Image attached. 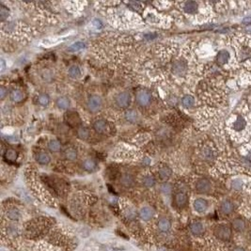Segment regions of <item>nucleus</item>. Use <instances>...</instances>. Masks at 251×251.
Wrapping results in <instances>:
<instances>
[{
    "label": "nucleus",
    "instance_id": "f257e3e1",
    "mask_svg": "<svg viewBox=\"0 0 251 251\" xmlns=\"http://www.w3.org/2000/svg\"><path fill=\"white\" fill-rule=\"evenodd\" d=\"M2 34L7 36H11L13 38L24 39V37L28 34V27L22 24L21 22H6L2 24L1 26Z\"/></svg>",
    "mask_w": 251,
    "mask_h": 251
},
{
    "label": "nucleus",
    "instance_id": "f03ea898",
    "mask_svg": "<svg viewBox=\"0 0 251 251\" xmlns=\"http://www.w3.org/2000/svg\"><path fill=\"white\" fill-rule=\"evenodd\" d=\"M116 156L120 160H128V161H140L141 153L133 148H125L120 149L117 152Z\"/></svg>",
    "mask_w": 251,
    "mask_h": 251
},
{
    "label": "nucleus",
    "instance_id": "7ed1b4c3",
    "mask_svg": "<svg viewBox=\"0 0 251 251\" xmlns=\"http://www.w3.org/2000/svg\"><path fill=\"white\" fill-rule=\"evenodd\" d=\"M171 71L174 75L184 76L188 73V62L185 59L181 58L173 61L171 65Z\"/></svg>",
    "mask_w": 251,
    "mask_h": 251
},
{
    "label": "nucleus",
    "instance_id": "20e7f679",
    "mask_svg": "<svg viewBox=\"0 0 251 251\" xmlns=\"http://www.w3.org/2000/svg\"><path fill=\"white\" fill-rule=\"evenodd\" d=\"M115 104L120 109H127L132 103V95L128 91H120L114 98Z\"/></svg>",
    "mask_w": 251,
    "mask_h": 251
},
{
    "label": "nucleus",
    "instance_id": "39448f33",
    "mask_svg": "<svg viewBox=\"0 0 251 251\" xmlns=\"http://www.w3.org/2000/svg\"><path fill=\"white\" fill-rule=\"evenodd\" d=\"M213 234L218 240L227 242V241H229L232 236V230L229 226L221 224V225H217L214 228Z\"/></svg>",
    "mask_w": 251,
    "mask_h": 251
},
{
    "label": "nucleus",
    "instance_id": "423d86ee",
    "mask_svg": "<svg viewBox=\"0 0 251 251\" xmlns=\"http://www.w3.org/2000/svg\"><path fill=\"white\" fill-rule=\"evenodd\" d=\"M103 99L98 94H91L87 98V109L92 113L100 112L103 108Z\"/></svg>",
    "mask_w": 251,
    "mask_h": 251
},
{
    "label": "nucleus",
    "instance_id": "0eeeda50",
    "mask_svg": "<svg viewBox=\"0 0 251 251\" xmlns=\"http://www.w3.org/2000/svg\"><path fill=\"white\" fill-rule=\"evenodd\" d=\"M152 93L147 89H140L136 94V101L140 106H148L152 102Z\"/></svg>",
    "mask_w": 251,
    "mask_h": 251
},
{
    "label": "nucleus",
    "instance_id": "6e6552de",
    "mask_svg": "<svg viewBox=\"0 0 251 251\" xmlns=\"http://www.w3.org/2000/svg\"><path fill=\"white\" fill-rule=\"evenodd\" d=\"M144 17L145 19L148 23L150 24H153V25H160L164 23V18L157 14L156 11H154L153 10H151V9H147L145 11H144Z\"/></svg>",
    "mask_w": 251,
    "mask_h": 251
},
{
    "label": "nucleus",
    "instance_id": "1a4fd4ad",
    "mask_svg": "<svg viewBox=\"0 0 251 251\" xmlns=\"http://www.w3.org/2000/svg\"><path fill=\"white\" fill-rule=\"evenodd\" d=\"M195 187H196V190L198 193L207 194L208 192H210V190L212 188V184L209 180L201 178V179H199V180L196 182Z\"/></svg>",
    "mask_w": 251,
    "mask_h": 251
},
{
    "label": "nucleus",
    "instance_id": "9d476101",
    "mask_svg": "<svg viewBox=\"0 0 251 251\" xmlns=\"http://www.w3.org/2000/svg\"><path fill=\"white\" fill-rule=\"evenodd\" d=\"M193 208L198 213H204L209 209V201L202 198L196 199L193 202Z\"/></svg>",
    "mask_w": 251,
    "mask_h": 251
},
{
    "label": "nucleus",
    "instance_id": "9b49d317",
    "mask_svg": "<svg viewBox=\"0 0 251 251\" xmlns=\"http://www.w3.org/2000/svg\"><path fill=\"white\" fill-rule=\"evenodd\" d=\"M188 202V196L183 191H179L174 195V204L178 208H184Z\"/></svg>",
    "mask_w": 251,
    "mask_h": 251
},
{
    "label": "nucleus",
    "instance_id": "f8f14e48",
    "mask_svg": "<svg viewBox=\"0 0 251 251\" xmlns=\"http://www.w3.org/2000/svg\"><path fill=\"white\" fill-rule=\"evenodd\" d=\"M157 175L161 181L167 183V181L169 180L172 175V169L167 165L159 166L157 168Z\"/></svg>",
    "mask_w": 251,
    "mask_h": 251
},
{
    "label": "nucleus",
    "instance_id": "ddd939ff",
    "mask_svg": "<svg viewBox=\"0 0 251 251\" xmlns=\"http://www.w3.org/2000/svg\"><path fill=\"white\" fill-rule=\"evenodd\" d=\"M140 183L141 184L146 188H152L156 184V179L153 174L151 172L143 173L140 177Z\"/></svg>",
    "mask_w": 251,
    "mask_h": 251
},
{
    "label": "nucleus",
    "instance_id": "4468645a",
    "mask_svg": "<svg viewBox=\"0 0 251 251\" xmlns=\"http://www.w3.org/2000/svg\"><path fill=\"white\" fill-rule=\"evenodd\" d=\"M92 127H93V130L97 134H100V135H103V134L107 133V131H108V129H109L108 123H107V121L103 119H96L92 124Z\"/></svg>",
    "mask_w": 251,
    "mask_h": 251
},
{
    "label": "nucleus",
    "instance_id": "2eb2a0df",
    "mask_svg": "<svg viewBox=\"0 0 251 251\" xmlns=\"http://www.w3.org/2000/svg\"><path fill=\"white\" fill-rule=\"evenodd\" d=\"M182 9L186 14L193 15V14L198 13V11H199V4L196 2H195V1H186V2L183 3Z\"/></svg>",
    "mask_w": 251,
    "mask_h": 251
},
{
    "label": "nucleus",
    "instance_id": "dca6fc26",
    "mask_svg": "<svg viewBox=\"0 0 251 251\" xmlns=\"http://www.w3.org/2000/svg\"><path fill=\"white\" fill-rule=\"evenodd\" d=\"M82 168L88 173L94 172L97 169V163L96 161L92 158H86L85 160L82 161Z\"/></svg>",
    "mask_w": 251,
    "mask_h": 251
},
{
    "label": "nucleus",
    "instance_id": "f3484780",
    "mask_svg": "<svg viewBox=\"0 0 251 251\" xmlns=\"http://www.w3.org/2000/svg\"><path fill=\"white\" fill-rule=\"evenodd\" d=\"M190 231L194 236H196V237L201 236L204 234V231H205L204 225L200 221H195L190 225Z\"/></svg>",
    "mask_w": 251,
    "mask_h": 251
},
{
    "label": "nucleus",
    "instance_id": "a211bd4d",
    "mask_svg": "<svg viewBox=\"0 0 251 251\" xmlns=\"http://www.w3.org/2000/svg\"><path fill=\"white\" fill-rule=\"evenodd\" d=\"M6 216L11 221H18L21 218V212L17 207L11 206V207H9L7 209Z\"/></svg>",
    "mask_w": 251,
    "mask_h": 251
},
{
    "label": "nucleus",
    "instance_id": "6ab92c4d",
    "mask_svg": "<svg viewBox=\"0 0 251 251\" xmlns=\"http://www.w3.org/2000/svg\"><path fill=\"white\" fill-rule=\"evenodd\" d=\"M36 162L43 166H47L51 162V156L45 152H39L35 155Z\"/></svg>",
    "mask_w": 251,
    "mask_h": 251
},
{
    "label": "nucleus",
    "instance_id": "aec40b11",
    "mask_svg": "<svg viewBox=\"0 0 251 251\" xmlns=\"http://www.w3.org/2000/svg\"><path fill=\"white\" fill-rule=\"evenodd\" d=\"M119 183L120 184L125 187V188H130L134 185L135 184V178L133 175L129 174V173H124L120 176L119 179Z\"/></svg>",
    "mask_w": 251,
    "mask_h": 251
},
{
    "label": "nucleus",
    "instance_id": "412c9836",
    "mask_svg": "<svg viewBox=\"0 0 251 251\" xmlns=\"http://www.w3.org/2000/svg\"><path fill=\"white\" fill-rule=\"evenodd\" d=\"M10 100L15 103H21L24 98H25V94L24 92L21 91L20 88H12L10 92Z\"/></svg>",
    "mask_w": 251,
    "mask_h": 251
},
{
    "label": "nucleus",
    "instance_id": "4be33fe9",
    "mask_svg": "<svg viewBox=\"0 0 251 251\" xmlns=\"http://www.w3.org/2000/svg\"><path fill=\"white\" fill-rule=\"evenodd\" d=\"M219 210L223 214H230L234 210V204L229 200H225L220 203Z\"/></svg>",
    "mask_w": 251,
    "mask_h": 251
},
{
    "label": "nucleus",
    "instance_id": "5701e85b",
    "mask_svg": "<svg viewBox=\"0 0 251 251\" xmlns=\"http://www.w3.org/2000/svg\"><path fill=\"white\" fill-rule=\"evenodd\" d=\"M68 75L70 78L73 79H78L82 75V71L81 68L77 64H73L71 65L68 69Z\"/></svg>",
    "mask_w": 251,
    "mask_h": 251
},
{
    "label": "nucleus",
    "instance_id": "b1692460",
    "mask_svg": "<svg viewBox=\"0 0 251 251\" xmlns=\"http://www.w3.org/2000/svg\"><path fill=\"white\" fill-rule=\"evenodd\" d=\"M247 122L245 120V119L242 116H238L236 118V119L233 122V125H232V128L235 132H241L243 130H245V128L246 127Z\"/></svg>",
    "mask_w": 251,
    "mask_h": 251
},
{
    "label": "nucleus",
    "instance_id": "393cba45",
    "mask_svg": "<svg viewBox=\"0 0 251 251\" xmlns=\"http://www.w3.org/2000/svg\"><path fill=\"white\" fill-rule=\"evenodd\" d=\"M153 210L148 206H145V207H142L139 211V217L142 220L144 221H149L153 217Z\"/></svg>",
    "mask_w": 251,
    "mask_h": 251
},
{
    "label": "nucleus",
    "instance_id": "a878e982",
    "mask_svg": "<svg viewBox=\"0 0 251 251\" xmlns=\"http://www.w3.org/2000/svg\"><path fill=\"white\" fill-rule=\"evenodd\" d=\"M231 226H232V229H233L237 232H243L246 229V223L241 217L234 218L233 221H232V223H231Z\"/></svg>",
    "mask_w": 251,
    "mask_h": 251
},
{
    "label": "nucleus",
    "instance_id": "bb28decb",
    "mask_svg": "<svg viewBox=\"0 0 251 251\" xmlns=\"http://www.w3.org/2000/svg\"><path fill=\"white\" fill-rule=\"evenodd\" d=\"M66 119L69 125L71 126H75V125H78L81 121L79 116L76 114V112L75 111H69L66 114Z\"/></svg>",
    "mask_w": 251,
    "mask_h": 251
},
{
    "label": "nucleus",
    "instance_id": "cd10ccee",
    "mask_svg": "<svg viewBox=\"0 0 251 251\" xmlns=\"http://www.w3.org/2000/svg\"><path fill=\"white\" fill-rule=\"evenodd\" d=\"M70 104H71V102L69 98L66 96H60L57 98L56 100V105L60 110H67L70 107Z\"/></svg>",
    "mask_w": 251,
    "mask_h": 251
},
{
    "label": "nucleus",
    "instance_id": "c85d7f7f",
    "mask_svg": "<svg viewBox=\"0 0 251 251\" xmlns=\"http://www.w3.org/2000/svg\"><path fill=\"white\" fill-rule=\"evenodd\" d=\"M229 58H230V55L227 50H221L218 52L217 56V61L218 65H225L229 62Z\"/></svg>",
    "mask_w": 251,
    "mask_h": 251
},
{
    "label": "nucleus",
    "instance_id": "c756f323",
    "mask_svg": "<svg viewBox=\"0 0 251 251\" xmlns=\"http://www.w3.org/2000/svg\"><path fill=\"white\" fill-rule=\"evenodd\" d=\"M158 229L160 231L162 232H168L171 229V222L169 219L166 218V217H162L160 218L158 221Z\"/></svg>",
    "mask_w": 251,
    "mask_h": 251
},
{
    "label": "nucleus",
    "instance_id": "7c9ffc66",
    "mask_svg": "<svg viewBox=\"0 0 251 251\" xmlns=\"http://www.w3.org/2000/svg\"><path fill=\"white\" fill-rule=\"evenodd\" d=\"M76 135H77V137L81 140H84V141H87L91 137V131H89L88 128L87 127H84V126H80L77 128L76 130Z\"/></svg>",
    "mask_w": 251,
    "mask_h": 251
},
{
    "label": "nucleus",
    "instance_id": "2f4dec72",
    "mask_svg": "<svg viewBox=\"0 0 251 251\" xmlns=\"http://www.w3.org/2000/svg\"><path fill=\"white\" fill-rule=\"evenodd\" d=\"M201 156L206 161H213L214 158H216V152H214L211 147L205 146L201 150Z\"/></svg>",
    "mask_w": 251,
    "mask_h": 251
},
{
    "label": "nucleus",
    "instance_id": "473e14b6",
    "mask_svg": "<svg viewBox=\"0 0 251 251\" xmlns=\"http://www.w3.org/2000/svg\"><path fill=\"white\" fill-rule=\"evenodd\" d=\"M64 157L68 161H75L78 157V152L76 151L75 148L69 147V148L65 149V151H64Z\"/></svg>",
    "mask_w": 251,
    "mask_h": 251
},
{
    "label": "nucleus",
    "instance_id": "72a5a7b5",
    "mask_svg": "<svg viewBox=\"0 0 251 251\" xmlns=\"http://www.w3.org/2000/svg\"><path fill=\"white\" fill-rule=\"evenodd\" d=\"M124 118L130 123H136L138 120L139 116L137 111H136L135 109H129L124 113Z\"/></svg>",
    "mask_w": 251,
    "mask_h": 251
},
{
    "label": "nucleus",
    "instance_id": "f704fd0d",
    "mask_svg": "<svg viewBox=\"0 0 251 251\" xmlns=\"http://www.w3.org/2000/svg\"><path fill=\"white\" fill-rule=\"evenodd\" d=\"M151 136L149 134H139L135 136L134 138V143L137 146H142L146 144V143L150 140Z\"/></svg>",
    "mask_w": 251,
    "mask_h": 251
},
{
    "label": "nucleus",
    "instance_id": "c9c22d12",
    "mask_svg": "<svg viewBox=\"0 0 251 251\" xmlns=\"http://www.w3.org/2000/svg\"><path fill=\"white\" fill-rule=\"evenodd\" d=\"M86 47V43L82 41H77L74 43H71L68 48H67V51L68 52H71V53H76V52H79L81 50H83L84 48Z\"/></svg>",
    "mask_w": 251,
    "mask_h": 251
},
{
    "label": "nucleus",
    "instance_id": "e433bc0d",
    "mask_svg": "<svg viewBox=\"0 0 251 251\" xmlns=\"http://www.w3.org/2000/svg\"><path fill=\"white\" fill-rule=\"evenodd\" d=\"M47 147H48L49 151L52 152H59L61 150L60 142L57 139H50L48 144H47Z\"/></svg>",
    "mask_w": 251,
    "mask_h": 251
},
{
    "label": "nucleus",
    "instance_id": "4c0bfd02",
    "mask_svg": "<svg viewBox=\"0 0 251 251\" xmlns=\"http://www.w3.org/2000/svg\"><path fill=\"white\" fill-rule=\"evenodd\" d=\"M3 156L7 161H10V162H14V161L18 158V152L14 149H7L3 152Z\"/></svg>",
    "mask_w": 251,
    "mask_h": 251
},
{
    "label": "nucleus",
    "instance_id": "58836bf2",
    "mask_svg": "<svg viewBox=\"0 0 251 251\" xmlns=\"http://www.w3.org/2000/svg\"><path fill=\"white\" fill-rule=\"evenodd\" d=\"M50 103H51V97L49 96V94L43 92L38 95V103L41 106L46 107L50 104Z\"/></svg>",
    "mask_w": 251,
    "mask_h": 251
},
{
    "label": "nucleus",
    "instance_id": "ea45409f",
    "mask_svg": "<svg viewBox=\"0 0 251 251\" xmlns=\"http://www.w3.org/2000/svg\"><path fill=\"white\" fill-rule=\"evenodd\" d=\"M196 103V100L195 98L192 96V95H184L183 98H182V104L183 106L186 107V108H190V107H193L194 104Z\"/></svg>",
    "mask_w": 251,
    "mask_h": 251
},
{
    "label": "nucleus",
    "instance_id": "a19ab883",
    "mask_svg": "<svg viewBox=\"0 0 251 251\" xmlns=\"http://www.w3.org/2000/svg\"><path fill=\"white\" fill-rule=\"evenodd\" d=\"M67 5V9L73 10V11H78L82 9H84V5L86 3H82V2H67L65 3Z\"/></svg>",
    "mask_w": 251,
    "mask_h": 251
},
{
    "label": "nucleus",
    "instance_id": "79ce46f5",
    "mask_svg": "<svg viewBox=\"0 0 251 251\" xmlns=\"http://www.w3.org/2000/svg\"><path fill=\"white\" fill-rule=\"evenodd\" d=\"M10 16V10L5 7L3 4H1V8H0V21L1 23H5V21L8 19Z\"/></svg>",
    "mask_w": 251,
    "mask_h": 251
},
{
    "label": "nucleus",
    "instance_id": "37998d69",
    "mask_svg": "<svg viewBox=\"0 0 251 251\" xmlns=\"http://www.w3.org/2000/svg\"><path fill=\"white\" fill-rule=\"evenodd\" d=\"M53 73L50 71V70H44L43 71V73H42V77L44 81L46 82H49L53 79Z\"/></svg>",
    "mask_w": 251,
    "mask_h": 251
},
{
    "label": "nucleus",
    "instance_id": "c03bdc74",
    "mask_svg": "<svg viewBox=\"0 0 251 251\" xmlns=\"http://www.w3.org/2000/svg\"><path fill=\"white\" fill-rule=\"evenodd\" d=\"M231 187L234 190H241L243 188V182L241 180H239V179L233 180L231 183Z\"/></svg>",
    "mask_w": 251,
    "mask_h": 251
},
{
    "label": "nucleus",
    "instance_id": "a18cd8bd",
    "mask_svg": "<svg viewBox=\"0 0 251 251\" xmlns=\"http://www.w3.org/2000/svg\"><path fill=\"white\" fill-rule=\"evenodd\" d=\"M91 26L97 30H100V29H102L103 27V25L102 21L100 19H97V18H94V19L91 21Z\"/></svg>",
    "mask_w": 251,
    "mask_h": 251
},
{
    "label": "nucleus",
    "instance_id": "49530a36",
    "mask_svg": "<svg viewBox=\"0 0 251 251\" xmlns=\"http://www.w3.org/2000/svg\"><path fill=\"white\" fill-rule=\"evenodd\" d=\"M161 190H162V192H163L164 194H166V195L169 194V193L171 192V190H172L171 184H168V183H164V184H162V186H161Z\"/></svg>",
    "mask_w": 251,
    "mask_h": 251
},
{
    "label": "nucleus",
    "instance_id": "de8ad7c7",
    "mask_svg": "<svg viewBox=\"0 0 251 251\" xmlns=\"http://www.w3.org/2000/svg\"><path fill=\"white\" fill-rule=\"evenodd\" d=\"M140 164L142 165V166H144V167H149V166H151V164H152V159L149 157V156H144V157H142L141 159H140Z\"/></svg>",
    "mask_w": 251,
    "mask_h": 251
},
{
    "label": "nucleus",
    "instance_id": "09e8293b",
    "mask_svg": "<svg viewBox=\"0 0 251 251\" xmlns=\"http://www.w3.org/2000/svg\"><path fill=\"white\" fill-rule=\"evenodd\" d=\"M153 5H155L156 8H158V9H167L170 5V3L166 2V1H158V2H154Z\"/></svg>",
    "mask_w": 251,
    "mask_h": 251
},
{
    "label": "nucleus",
    "instance_id": "8fccbe9b",
    "mask_svg": "<svg viewBox=\"0 0 251 251\" xmlns=\"http://www.w3.org/2000/svg\"><path fill=\"white\" fill-rule=\"evenodd\" d=\"M7 95H8V87H6L4 85H2L1 87H0V97H1V100L3 101Z\"/></svg>",
    "mask_w": 251,
    "mask_h": 251
},
{
    "label": "nucleus",
    "instance_id": "3c124183",
    "mask_svg": "<svg viewBox=\"0 0 251 251\" xmlns=\"http://www.w3.org/2000/svg\"><path fill=\"white\" fill-rule=\"evenodd\" d=\"M244 24H245V25H248V24H251V16H248V17H246V18H245L244 19Z\"/></svg>",
    "mask_w": 251,
    "mask_h": 251
},
{
    "label": "nucleus",
    "instance_id": "603ef678",
    "mask_svg": "<svg viewBox=\"0 0 251 251\" xmlns=\"http://www.w3.org/2000/svg\"><path fill=\"white\" fill-rule=\"evenodd\" d=\"M5 67H6V64H5V60H4V59H1V73H3V71H5V69H6Z\"/></svg>",
    "mask_w": 251,
    "mask_h": 251
},
{
    "label": "nucleus",
    "instance_id": "864d4df0",
    "mask_svg": "<svg viewBox=\"0 0 251 251\" xmlns=\"http://www.w3.org/2000/svg\"><path fill=\"white\" fill-rule=\"evenodd\" d=\"M246 159L248 160V161H250L251 162V150L247 152V154H246Z\"/></svg>",
    "mask_w": 251,
    "mask_h": 251
},
{
    "label": "nucleus",
    "instance_id": "5fc2aeb1",
    "mask_svg": "<svg viewBox=\"0 0 251 251\" xmlns=\"http://www.w3.org/2000/svg\"><path fill=\"white\" fill-rule=\"evenodd\" d=\"M232 251H245V250L243 247H236V248H234Z\"/></svg>",
    "mask_w": 251,
    "mask_h": 251
}]
</instances>
